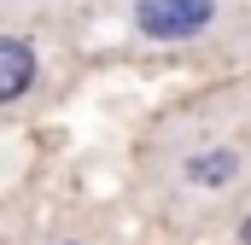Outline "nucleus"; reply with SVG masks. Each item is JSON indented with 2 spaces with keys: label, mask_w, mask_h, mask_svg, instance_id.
<instances>
[{
  "label": "nucleus",
  "mask_w": 251,
  "mask_h": 245,
  "mask_svg": "<svg viewBox=\"0 0 251 245\" xmlns=\"http://www.w3.org/2000/svg\"><path fill=\"white\" fill-rule=\"evenodd\" d=\"M134 187L176 234L240 216L251 204V82H222L164 111L134 146Z\"/></svg>",
  "instance_id": "1"
},
{
  "label": "nucleus",
  "mask_w": 251,
  "mask_h": 245,
  "mask_svg": "<svg viewBox=\"0 0 251 245\" xmlns=\"http://www.w3.org/2000/svg\"><path fill=\"white\" fill-rule=\"evenodd\" d=\"M128 41L152 47V53H187L222 41L240 18L246 0H117Z\"/></svg>",
  "instance_id": "2"
},
{
  "label": "nucleus",
  "mask_w": 251,
  "mask_h": 245,
  "mask_svg": "<svg viewBox=\"0 0 251 245\" xmlns=\"http://www.w3.org/2000/svg\"><path fill=\"white\" fill-rule=\"evenodd\" d=\"M35 88H41V47H35V35L18 29V24H0V111L24 105Z\"/></svg>",
  "instance_id": "3"
},
{
  "label": "nucleus",
  "mask_w": 251,
  "mask_h": 245,
  "mask_svg": "<svg viewBox=\"0 0 251 245\" xmlns=\"http://www.w3.org/2000/svg\"><path fill=\"white\" fill-rule=\"evenodd\" d=\"M234 245H251V204L234 216Z\"/></svg>",
  "instance_id": "4"
},
{
  "label": "nucleus",
  "mask_w": 251,
  "mask_h": 245,
  "mask_svg": "<svg viewBox=\"0 0 251 245\" xmlns=\"http://www.w3.org/2000/svg\"><path fill=\"white\" fill-rule=\"evenodd\" d=\"M12 6H29V0H0V12H12Z\"/></svg>",
  "instance_id": "5"
},
{
  "label": "nucleus",
  "mask_w": 251,
  "mask_h": 245,
  "mask_svg": "<svg viewBox=\"0 0 251 245\" xmlns=\"http://www.w3.org/2000/svg\"><path fill=\"white\" fill-rule=\"evenodd\" d=\"M53 245H88V240H53Z\"/></svg>",
  "instance_id": "6"
}]
</instances>
